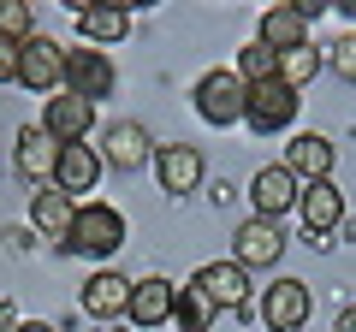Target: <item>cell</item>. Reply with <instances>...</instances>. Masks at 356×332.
Masks as SVG:
<instances>
[{"label":"cell","instance_id":"83f0119b","mask_svg":"<svg viewBox=\"0 0 356 332\" xmlns=\"http://www.w3.org/2000/svg\"><path fill=\"white\" fill-rule=\"evenodd\" d=\"M0 83H18V42H0Z\"/></svg>","mask_w":356,"mask_h":332},{"label":"cell","instance_id":"ac0fdd59","mask_svg":"<svg viewBox=\"0 0 356 332\" xmlns=\"http://www.w3.org/2000/svg\"><path fill=\"white\" fill-rule=\"evenodd\" d=\"M285 166L297 172V184H321V179H332L339 149H332V137H321V131H297L291 149H285Z\"/></svg>","mask_w":356,"mask_h":332},{"label":"cell","instance_id":"d4e9b609","mask_svg":"<svg viewBox=\"0 0 356 332\" xmlns=\"http://www.w3.org/2000/svg\"><path fill=\"white\" fill-rule=\"evenodd\" d=\"M36 36V6L30 0H0V42H24Z\"/></svg>","mask_w":356,"mask_h":332},{"label":"cell","instance_id":"e0dca14e","mask_svg":"<svg viewBox=\"0 0 356 332\" xmlns=\"http://www.w3.org/2000/svg\"><path fill=\"white\" fill-rule=\"evenodd\" d=\"M172 297H178V285L161 279V273H149V279H131V308H125V320H131L137 332L166 326V320H172Z\"/></svg>","mask_w":356,"mask_h":332},{"label":"cell","instance_id":"ba28073f","mask_svg":"<svg viewBox=\"0 0 356 332\" xmlns=\"http://www.w3.org/2000/svg\"><path fill=\"white\" fill-rule=\"evenodd\" d=\"M297 214H303V238H309V249H332V238H339V226H344V190H339L332 179L303 184V196H297Z\"/></svg>","mask_w":356,"mask_h":332},{"label":"cell","instance_id":"d6a6232c","mask_svg":"<svg viewBox=\"0 0 356 332\" xmlns=\"http://www.w3.org/2000/svg\"><path fill=\"white\" fill-rule=\"evenodd\" d=\"M18 332H60V326H48V320H24Z\"/></svg>","mask_w":356,"mask_h":332},{"label":"cell","instance_id":"44dd1931","mask_svg":"<svg viewBox=\"0 0 356 332\" xmlns=\"http://www.w3.org/2000/svg\"><path fill=\"white\" fill-rule=\"evenodd\" d=\"M72 214H77V202L60 190V184H36V190H30V226H36V231H48L54 243L65 238Z\"/></svg>","mask_w":356,"mask_h":332},{"label":"cell","instance_id":"f546056e","mask_svg":"<svg viewBox=\"0 0 356 332\" xmlns=\"http://www.w3.org/2000/svg\"><path fill=\"white\" fill-rule=\"evenodd\" d=\"M18 326H24V315H18V303L6 297V303H0V332H18Z\"/></svg>","mask_w":356,"mask_h":332},{"label":"cell","instance_id":"7a4b0ae2","mask_svg":"<svg viewBox=\"0 0 356 332\" xmlns=\"http://www.w3.org/2000/svg\"><path fill=\"white\" fill-rule=\"evenodd\" d=\"M191 101H196V119H202V125L232 131V125H243V101H250V83H243L232 65H208V72L196 77Z\"/></svg>","mask_w":356,"mask_h":332},{"label":"cell","instance_id":"4dcf8cb0","mask_svg":"<svg viewBox=\"0 0 356 332\" xmlns=\"http://www.w3.org/2000/svg\"><path fill=\"white\" fill-rule=\"evenodd\" d=\"M332 332H356V303H350V308L339 315V326H332Z\"/></svg>","mask_w":356,"mask_h":332},{"label":"cell","instance_id":"3957f363","mask_svg":"<svg viewBox=\"0 0 356 332\" xmlns=\"http://www.w3.org/2000/svg\"><path fill=\"white\" fill-rule=\"evenodd\" d=\"M297 90L285 83V77H261V83H250V101H243V131H255V137H280V131L297 125Z\"/></svg>","mask_w":356,"mask_h":332},{"label":"cell","instance_id":"52a82bcc","mask_svg":"<svg viewBox=\"0 0 356 332\" xmlns=\"http://www.w3.org/2000/svg\"><path fill=\"white\" fill-rule=\"evenodd\" d=\"M309 308H315V297H309V285L291 279V273H280V279L255 297V320H261L267 332H303Z\"/></svg>","mask_w":356,"mask_h":332},{"label":"cell","instance_id":"6da1fadb","mask_svg":"<svg viewBox=\"0 0 356 332\" xmlns=\"http://www.w3.org/2000/svg\"><path fill=\"white\" fill-rule=\"evenodd\" d=\"M125 243H131V219L119 214L113 202H77L60 249L65 256H83V261H107V256H119Z\"/></svg>","mask_w":356,"mask_h":332},{"label":"cell","instance_id":"cb8c5ba5","mask_svg":"<svg viewBox=\"0 0 356 332\" xmlns=\"http://www.w3.org/2000/svg\"><path fill=\"white\" fill-rule=\"evenodd\" d=\"M232 72H238L243 83H261V77H280V53H267L261 42L250 36V42L238 48V60H232Z\"/></svg>","mask_w":356,"mask_h":332},{"label":"cell","instance_id":"4fadbf2b","mask_svg":"<svg viewBox=\"0 0 356 332\" xmlns=\"http://www.w3.org/2000/svg\"><path fill=\"white\" fill-rule=\"evenodd\" d=\"M125 308H131V279H125V273L95 267V273L83 279L77 315H89V320H102V326H113V320H125Z\"/></svg>","mask_w":356,"mask_h":332},{"label":"cell","instance_id":"8fae6325","mask_svg":"<svg viewBox=\"0 0 356 332\" xmlns=\"http://www.w3.org/2000/svg\"><path fill=\"white\" fill-rule=\"evenodd\" d=\"M18 83L36 90V95H60V90H65V48L36 30V36L18 48Z\"/></svg>","mask_w":356,"mask_h":332},{"label":"cell","instance_id":"5bb4252c","mask_svg":"<svg viewBox=\"0 0 356 332\" xmlns=\"http://www.w3.org/2000/svg\"><path fill=\"white\" fill-rule=\"evenodd\" d=\"M72 13H77V42L83 48H113V42L131 36V6L125 0H83Z\"/></svg>","mask_w":356,"mask_h":332},{"label":"cell","instance_id":"9c48e42d","mask_svg":"<svg viewBox=\"0 0 356 332\" xmlns=\"http://www.w3.org/2000/svg\"><path fill=\"white\" fill-rule=\"evenodd\" d=\"M154 184H161V196H196L208 184V160L196 142H161L154 149Z\"/></svg>","mask_w":356,"mask_h":332},{"label":"cell","instance_id":"603a6c76","mask_svg":"<svg viewBox=\"0 0 356 332\" xmlns=\"http://www.w3.org/2000/svg\"><path fill=\"white\" fill-rule=\"evenodd\" d=\"M321 65H327V48H321V42H303V48L280 53V77L291 83L297 95H303V83H315V77H321Z\"/></svg>","mask_w":356,"mask_h":332},{"label":"cell","instance_id":"5b68a950","mask_svg":"<svg viewBox=\"0 0 356 332\" xmlns=\"http://www.w3.org/2000/svg\"><path fill=\"white\" fill-rule=\"evenodd\" d=\"M119 90V65H113V53H102V48H65V95H77V101H89V107H102L107 95Z\"/></svg>","mask_w":356,"mask_h":332},{"label":"cell","instance_id":"f1b7e54d","mask_svg":"<svg viewBox=\"0 0 356 332\" xmlns=\"http://www.w3.org/2000/svg\"><path fill=\"white\" fill-rule=\"evenodd\" d=\"M208 202H214V208H232V202H238V184H232V179H214V184H208Z\"/></svg>","mask_w":356,"mask_h":332},{"label":"cell","instance_id":"277c9868","mask_svg":"<svg viewBox=\"0 0 356 332\" xmlns=\"http://www.w3.org/2000/svg\"><path fill=\"white\" fill-rule=\"evenodd\" d=\"M154 149H161V142L149 137L143 119H113V125L102 131V142H95L102 166H107V172H119V179H131V172H143V166H154Z\"/></svg>","mask_w":356,"mask_h":332},{"label":"cell","instance_id":"4316f807","mask_svg":"<svg viewBox=\"0 0 356 332\" xmlns=\"http://www.w3.org/2000/svg\"><path fill=\"white\" fill-rule=\"evenodd\" d=\"M0 243H6L13 256H30V249H36V226H6V231H0Z\"/></svg>","mask_w":356,"mask_h":332},{"label":"cell","instance_id":"7402d4cb","mask_svg":"<svg viewBox=\"0 0 356 332\" xmlns=\"http://www.w3.org/2000/svg\"><path fill=\"white\" fill-rule=\"evenodd\" d=\"M172 320H178V332H208L220 320V308L208 303V291L191 279V285H178V297H172Z\"/></svg>","mask_w":356,"mask_h":332},{"label":"cell","instance_id":"d6986e66","mask_svg":"<svg viewBox=\"0 0 356 332\" xmlns=\"http://www.w3.org/2000/svg\"><path fill=\"white\" fill-rule=\"evenodd\" d=\"M102 154L89 149V142H72V149H60V172H54V184H60L72 202H89L95 196V184H102Z\"/></svg>","mask_w":356,"mask_h":332},{"label":"cell","instance_id":"7c38bea8","mask_svg":"<svg viewBox=\"0 0 356 332\" xmlns=\"http://www.w3.org/2000/svg\"><path fill=\"white\" fill-rule=\"evenodd\" d=\"M13 166H18V179H24L30 190H36V184H54V172H60V142L30 119V125H18V137H13Z\"/></svg>","mask_w":356,"mask_h":332},{"label":"cell","instance_id":"1f68e13d","mask_svg":"<svg viewBox=\"0 0 356 332\" xmlns=\"http://www.w3.org/2000/svg\"><path fill=\"white\" fill-rule=\"evenodd\" d=\"M339 238H344V243H356V219H350V214H344V226H339Z\"/></svg>","mask_w":356,"mask_h":332},{"label":"cell","instance_id":"8992f818","mask_svg":"<svg viewBox=\"0 0 356 332\" xmlns=\"http://www.w3.org/2000/svg\"><path fill=\"white\" fill-rule=\"evenodd\" d=\"M191 279L208 291V303H214L220 315H232V320H255V285H250V273H243L238 261H202Z\"/></svg>","mask_w":356,"mask_h":332},{"label":"cell","instance_id":"836d02e7","mask_svg":"<svg viewBox=\"0 0 356 332\" xmlns=\"http://www.w3.org/2000/svg\"><path fill=\"white\" fill-rule=\"evenodd\" d=\"M102 332H137V326H119V320H113V326H102Z\"/></svg>","mask_w":356,"mask_h":332},{"label":"cell","instance_id":"30bf717a","mask_svg":"<svg viewBox=\"0 0 356 332\" xmlns=\"http://www.w3.org/2000/svg\"><path fill=\"white\" fill-rule=\"evenodd\" d=\"M285 226L280 219H261V214H250L238 231H232V261H238L243 273L250 267H280V256H285Z\"/></svg>","mask_w":356,"mask_h":332},{"label":"cell","instance_id":"484cf974","mask_svg":"<svg viewBox=\"0 0 356 332\" xmlns=\"http://www.w3.org/2000/svg\"><path fill=\"white\" fill-rule=\"evenodd\" d=\"M327 65L344 77V83H356V30H344L339 42H327Z\"/></svg>","mask_w":356,"mask_h":332},{"label":"cell","instance_id":"2e32d148","mask_svg":"<svg viewBox=\"0 0 356 332\" xmlns=\"http://www.w3.org/2000/svg\"><path fill=\"white\" fill-rule=\"evenodd\" d=\"M42 131H48L60 149H72V142H89V131H95V107L89 101H77V95H48V107H42V119H36Z\"/></svg>","mask_w":356,"mask_h":332},{"label":"cell","instance_id":"9a60e30c","mask_svg":"<svg viewBox=\"0 0 356 332\" xmlns=\"http://www.w3.org/2000/svg\"><path fill=\"white\" fill-rule=\"evenodd\" d=\"M297 196H303V184H297V172L285 160H273V166H261V172H255L250 179V208L261 219H285L297 208Z\"/></svg>","mask_w":356,"mask_h":332},{"label":"cell","instance_id":"ffe728a7","mask_svg":"<svg viewBox=\"0 0 356 332\" xmlns=\"http://www.w3.org/2000/svg\"><path fill=\"white\" fill-rule=\"evenodd\" d=\"M255 42H261L267 53H291V48L309 42V24H303V13H297L291 0H285V6H267V13L255 18Z\"/></svg>","mask_w":356,"mask_h":332}]
</instances>
